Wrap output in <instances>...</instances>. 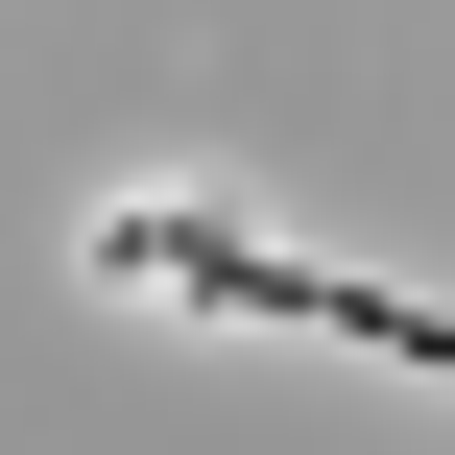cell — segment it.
<instances>
[{
    "label": "cell",
    "mask_w": 455,
    "mask_h": 455,
    "mask_svg": "<svg viewBox=\"0 0 455 455\" xmlns=\"http://www.w3.org/2000/svg\"><path fill=\"white\" fill-rule=\"evenodd\" d=\"M96 288H168V312H240V336H360V360L455 384V312L360 288V264H312V240H216V216H96Z\"/></svg>",
    "instance_id": "obj_1"
}]
</instances>
